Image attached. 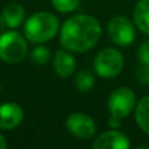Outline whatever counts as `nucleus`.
I'll return each instance as SVG.
<instances>
[{
    "label": "nucleus",
    "instance_id": "f8f14e48",
    "mask_svg": "<svg viewBox=\"0 0 149 149\" xmlns=\"http://www.w3.org/2000/svg\"><path fill=\"white\" fill-rule=\"evenodd\" d=\"M134 22L144 34H149V0H139L134 8Z\"/></svg>",
    "mask_w": 149,
    "mask_h": 149
},
{
    "label": "nucleus",
    "instance_id": "4468645a",
    "mask_svg": "<svg viewBox=\"0 0 149 149\" xmlns=\"http://www.w3.org/2000/svg\"><path fill=\"white\" fill-rule=\"evenodd\" d=\"M95 84V77L90 71L88 70H81L77 72V74L74 76V86L79 92L81 93H86L94 88Z\"/></svg>",
    "mask_w": 149,
    "mask_h": 149
},
{
    "label": "nucleus",
    "instance_id": "9d476101",
    "mask_svg": "<svg viewBox=\"0 0 149 149\" xmlns=\"http://www.w3.org/2000/svg\"><path fill=\"white\" fill-rule=\"evenodd\" d=\"M54 70L62 79H68L76 71V59L68 50H59L54 56Z\"/></svg>",
    "mask_w": 149,
    "mask_h": 149
},
{
    "label": "nucleus",
    "instance_id": "7ed1b4c3",
    "mask_svg": "<svg viewBox=\"0 0 149 149\" xmlns=\"http://www.w3.org/2000/svg\"><path fill=\"white\" fill-rule=\"evenodd\" d=\"M28 43L17 31H4L0 34V59L9 64L22 62L28 55Z\"/></svg>",
    "mask_w": 149,
    "mask_h": 149
},
{
    "label": "nucleus",
    "instance_id": "a211bd4d",
    "mask_svg": "<svg viewBox=\"0 0 149 149\" xmlns=\"http://www.w3.org/2000/svg\"><path fill=\"white\" fill-rule=\"evenodd\" d=\"M137 79L140 82L149 85V64H143L137 71Z\"/></svg>",
    "mask_w": 149,
    "mask_h": 149
},
{
    "label": "nucleus",
    "instance_id": "20e7f679",
    "mask_svg": "<svg viewBox=\"0 0 149 149\" xmlns=\"http://www.w3.org/2000/svg\"><path fill=\"white\" fill-rule=\"evenodd\" d=\"M93 67L101 79H115L124 68V58L119 50L107 47L95 55Z\"/></svg>",
    "mask_w": 149,
    "mask_h": 149
},
{
    "label": "nucleus",
    "instance_id": "2eb2a0df",
    "mask_svg": "<svg viewBox=\"0 0 149 149\" xmlns=\"http://www.w3.org/2000/svg\"><path fill=\"white\" fill-rule=\"evenodd\" d=\"M30 58L33 60L34 64L37 65H45L50 62V58H51V51H50L49 47L43 46V45H38L36 46L30 52Z\"/></svg>",
    "mask_w": 149,
    "mask_h": 149
},
{
    "label": "nucleus",
    "instance_id": "423d86ee",
    "mask_svg": "<svg viewBox=\"0 0 149 149\" xmlns=\"http://www.w3.org/2000/svg\"><path fill=\"white\" fill-rule=\"evenodd\" d=\"M107 36L116 46L127 47L136 39V29L127 17L115 16L107 24Z\"/></svg>",
    "mask_w": 149,
    "mask_h": 149
},
{
    "label": "nucleus",
    "instance_id": "f257e3e1",
    "mask_svg": "<svg viewBox=\"0 0 149 149\" xmlns=\"http://www.w3.org/2000/svg\"><path fill=\"white\" fill-rule=\"evenodd\" d=\"M100 21L89 15H73L64 21L59 31L60 45L71 52H86L101 39Z\"/></svg>",
    "mask_w": 149,
    "mask_h": 149
},
{
    "label": "nucleus",
    "instance_id": "6ab92c4d",
    "mask_svg": "<svg viewBox=\"0 0 149 149\" xmlns=\"http://www.w3.org/2000/svg\"><path fill=\"white\" fill-rule=\"evenodd\" d=\"M120 122H122V119L115 118V116H111V118L109 119V126H110L111 128H118V127L120 126Z\"/></svg>",
    "mask_w": 149,
    "mask_h": 149
},
{
    "label": "nucleus",
    "instance_id": "dca6fc26",
    "mask_svg": "<svg viewBox=\"0 0 149 149\" xmlns=\"http://www.w3.org/2000/svg\"><path fill=\"white\" fill-rule=\"evenodd\" d=\"M52 7L60 13H71L79 7L80 0H51Z\"/></svg>",
    "mask_w": 149,
    "mask_h": 149
},
{
    "label": "nucleus",
    "instance_id": "0eeeda50",
    "mask_svg": "<svg viewBox=\"0 0 149 149\" xmlns=\"http://www.w3.org/2000/svg\"><path fill=\"white\" fill-rule=\"evenodd\" d=\"M65 127L71 135L80 140L92 139L97 131V126L93 118L84 113H73L68 115Z\"/></svg>",
    "mask_w": 149,
    "mask_h": 149
},
{
    "label": "nucleus",
    "instance_id": "1a4fd4ad",
    "mask_svg": "<svg viewBox=\"0 0 149 149\" xmlns=\"http://www.w3.org/2000/svg\"><path fill=\"white\" fill-rule=\"evenodd\" d=\"M24 120V110L16 102H4L0 105V130L10 131Z\"/></svg>",
    "mask_w": 149,
    "mask_h": 149
},
{
    "label": "nucleus",
    "instance_id": "f03ea898",
    "mask_svg": "<svg viewBox=\"0 0 149 149\" xmlns=\"http://www.w3.org/2000/svg\"><path fill=\"white\" fill-rule=\"evenodd\" d=\"M60 31V22L50 12H36L25 21L24 34L31 43H45Z\"/></svg>",
    "mask_w": 149,
    "mask_h": 149
},
{
    "label": "nucleus",
    "instance_id": "f3484780",
    "mask_svg": "<svg viewBox=\"0 0 149 149\" xmlns=\"http://www.w3.org/2000/svg\"><path fill=\"white\" fill-rule=\"evenodd\" d=\"M137 58L141 64H149V41L144 42L137 50Z\"/></svg>",
    "mask_w": 149,
    "mask_h": 149
},
{
    "label": "nucleus",
    "instance_id": "6e6552de",
    "mask_svg": "<svg viewBox=\"0 0 149 149\" xmlns=\"http://www.w3.org/2000/svg\"><path fill=\"white\" fill-rule=\"evenodd\" d=\"M130 147L131 141L128 136L115 128L102 132L93 143L94 149H128Z\"/></svg>",
    "mask_w": 149,
    "mask_h": 149
},
{
    "label": "nucleus",
    "instance_id": "9b49d317",
    "mask_svg": "<svg viewBox=\"0 0 149 149\" xmlns=\"http://www.w3.org/2000/svg\"><path fill=\"white\" fill-rule=\"evenodd\" d=\"M3 18H4L7 28L9 29H16L24 22L25 18V8L18 3H9L5 5L1 13Z\"/></svg>",
    "mask_w": 149,
    "mask_h": 149
},
{
    "label": "nucleus",
    "instance_id": "412c9836",
    "mask_svg": "<svg viewBox=\"0 0 149 149\" xmlns=\"http://www.w3.org/2000/svg\"><path fill=\"white\" fill-rule=\"evenodd\" d=\"M7 148V140H5V137L3 136L1 134H0V149H5Z\"/></svg>",
    "mask_w": 149,
    "mask_h": 149
},
{
    "label": "nucleus",
    "instance_id": "ddd939ff",
    "mask_svg": "<svg viewBox=\"0 0 149 149\" xmlns=\"http://www.w3.org/2000/svg\"><path fill=\"white\" fill-rule=\"evenodd\" d=\"M135 120L143 132L149 135V94L143 97L135 107Z\"/></svg>",
    "mask_w": 149,
    "mask_h": 149
},
{
    "label": "nucleus",
    "instance_id": "aec40b11",
    "mask_svg": "<svg viewBox=\"0 0 149 149\" xmlns=\"http://www.w3.org/2000/svg\"><path fill=\"white\" fill-rule=\"evenodd\" d=\"M5 28H7V24H5L4 18H3V16L0 15V34L4 33L5 31Z\"/></svg>",
    "mask_w": 149,
    "mask_h": 149
},
{
    "label": "nucleus",
    "instance_id": "39448f33",
    "mask_svg": "<svg viewBox=\"0 0 149 149\" xmlns=\"http://www.w3.org/2000/svg\"><path fill=\"white\" fill-rule=\"evenodd\" d=\"M136 107V94L132 89L122 86L115 89L107 100V110L111 116L123 120Z\"/></svg>",
    "mask_w": 149,
    "mask_h": 149
}]
</instances>
